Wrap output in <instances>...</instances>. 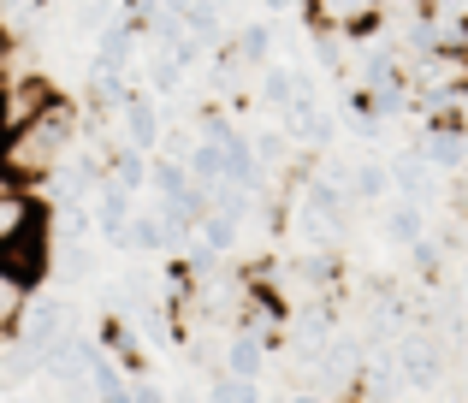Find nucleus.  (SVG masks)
I'll use <instances>...</instances> for the list:
<instances>
[{"label":"nucleus","instance_id":"obj_1","mask_svg":"<svg viewBox=\"0 0 468 403\" xmlns=\"http://www.w3.org/2000/svg\"><path fill=\"white\" fill-rule=\"evenodd\" d=\"M48 261H54V214L36 190L0 173V273L36 291L48 279Z\"/></svg>","mask_w":468,"mask_h":403},{"label":"nucleus","instance_id":"obj_2","mask_svg":"<svg viewBox=\"0 0 468 403\" xmlns=\"http://www.w3.org/2000/svg\"><path fill=\"white\" fill-rule=\"evenodd\" d=\"M78 125H83L78 107H71V101H54L48 113H36L30 125L6 131V149H0V173L18 178L24 190L48 185V178H54L59 166L71 161V154H78Z\"/></svg>","mask_w":468,"mask_h":403},{"label":"nucleus","instance_id":"obj_3","mask_svg":"<svg viewBox=\"0 0 468 403\" xmlns=\"http://www.w3.org/2000/svg\"><path fill=\"white\" fill-rule=\"evenodd\" d=\"M78 333V309H71L66 297H48V291H30L18 309V326H12V345L24 350V356L42 368V356L54 345H66V338Z\"/></svg>","mask_w":468,"mask_h":403},{"label":"nucleus","instance_id":"obj_4","mask_svg":"<svg viewBox=\"0 0 468 403\" xmlns=\"http://www.w3.org/2000/svg\"><path fill=\"white\" fill-rule=\"evenodd\" d=\"M391 356H398V374H403L410 392H433V386L445 380V368H451V350L439 345L427 326H403V333L391 338Z\"/></svg>","mask_w":468,"mask_h":403},{"label":"nucleus","instance_id":"obj_5","mask_svg":"<svg viewBox=\"0 0 468 403\" xmlns=\"http://www.w3.org/2000/svg\"><path fill=\"white\" fill-rule=\"evenodd\" d=\"M303 24L332 36H362L379 30V0H303Z\"/></svg>","mask_w":468,"mask_h":403},{"label":"nucleus","instance_id":"obj_6","mask_svg":"<svg viewBox=\"0 0 468 403\" xmlns=\"http://www.w3.org/2000/svg\"><path fill=\"white\" fill-rule=\"evenodd\" d=\"M160 131H166V119H160V107L149 101V95L131 90L125 107H119V143L137 154H160Z\"/></svg>","mask_w":468,"mask_h":403},{"label":"nucleus","instance_id":"obj_7","mask_svg":"<svg viewBox=\"0 0 468 403\" xmlns=\"http://www.w3.org/2000/svg\"><path fill=\"white\" fill-rule=\"evenodd\" d=\"M386 173H391V196H398V202H415V207H421L427 196H433V166L421 161V149L386 161Z\"/></svg>","mask_w":468,"mask_h":403},{"label":"nucleus","instance_id":"obj_8","mask_svg":"<svg viewBox=\"0 0 468 403\" xmlns=\"http://www.w3.org/2000/svg\"><path fill=\"white\" fill-rule=\"evenodd\" d=\"M219 368L231 374V380H267V345L250 333H231L226 350H219Z\"/></svg>","mask_w":468,"mask_h":403},{"label":"nucleus","instance_id":"obj_9","mask_svg":"<svg viewBox=\"0 0 468 403\" xmlns=\"http://www.w3.org/2000/svg\"><path fill=\"white\" fill-rule=\"evenodd\" d=\"M231 54H238L243 71H267V66H273V24H267V18L243 24L238 42H231Z\"/></svg>","mask_w":468,"mask_h":403},{"label":"nucleus","instance_id":"obj_10","mask_svg":"<svg viewBox=\"0 0 468 403\" xmlns=\"http://www.w3.org/2000/svg\"><path fill=\"white\" fill-rule=\"evenodd\" d=\"M196 238H202V255H214V261H231V255H238L243 226H238V219H226V214H202V219H196Z\"/></svg>","mask_w":468,"mask_h":403},{"label":"nucleus","instance_id":"obj_11","mask_svg":"<svg viewBox=\"0 0 468 403\" xmlns=\"http://www.w3.org/2000/svg\"><path fill=\"white\" fill-rule=\"evenodd\" d=\"M255 101H261L273 119H285L291 101H297V78H291V66H267L261 83H255Z\"/></svg>","mask_w":468,"mask_h":403},{"label":"nucleus","instance_id":"obj_12","mask_svg":"<svg viewBox=\"0 0 468 403\" xmlns=\"http://www.w3.org/2000/svg\"><path fill=\"white\" fill-rule=\"evenodd\" d=\"M386 238L398 243V249H415V243H427V214L415 202H391L386 207Z\"/></svg>","mask_w":468,"mask_h":403},{"label":"nucleus","instance_id":"obj_13","mask_svg":"<svg viewBox=\"0 0 468 403\" xmlns=\"http://www.w3.org/2000/svg\"><path fill=\"white\" fill-rule=\"evenodd\" d=\"M386 196H391V173H386V161H356V173H350V202L379 207Z\"/></svg>","mask_w":468,"mask_h":403},{"label":"nucleus","instance_id":"obj_14","mask_svg":"<svg viewBox=\"0 0 468 403\" xmlns=\"http://www.w3.org/2000/svg\"><path fill=\"white\" fill-rule=\"evenodd\" d=\"M149 190H154V202H184V196H190V173H184V161L154 154V161H149Z\"/></svg>","mask_w":468,"mask_h":403},{"label":"nucleus","instance_id":"obj_15","mask_svg":"<svg viewBox=\"0 0 468 403\" xmlns=\"http://www.w3.org/2000/svg\"><path fill=\"white\" fill-rule=\"evenodd\" d=\"M125 249H143V255L172 249V238H166V226H160V214H131V226H125Z\"/></svg>","mask_w":468,"mask_h":403},{"label":"nucleus","instance_id":"obj_16","mask_svg":"<svg viewBox=\"0 0 468 403\" xmlns=\"http://www.w3.org/2000/svg\"><path fill=\"white\" fill-rule=\"evenodd\" d=\"M250 149H255V161H261V173H279V166L291 161V137H285V131H273V125H267V131H255V137H250Z\"/></svg>","mask_w":468,"mask_h":403},{"label":"nucleus","instance_id":"obj_17","mask_svg":"<svg viewBox=\"0 0 468 403\" xmlns=\"http://www.w3.org/2000/svg\"><path fill=\"white\" fill-rule=\"evenodd\" d=\"M178 78H184V71L172 66V59L149 54V90H154V95H172V90H178Z\"/></svg>","mask_w":468,"mask_h":403},{"label":"nucleus","instance_id":"obj_18","mask_svg":"<svg viewBox=\"0 0 468 403\" xmlns=\"http://www.w3.org/2000/svg\"><path fill=\"white\" fill-rule=\"evenodd\" d=\"M231 403H267L261 380H231Z\"/></svg>","mask_w":468,"mask_h":403},{"label":"nucleus","instance_id":"obj_19","mask_svg":"<svg viewBox=\"0 0 468 403\" xmlns=\"http://www.w3.org/2000/svg\"><path fill=\"white\" fill-rule=\"evenodd\" d=\"M303 6V0H261V12H267V24H273V18H285V12H297Z\"/></svg>","mask_w":468,"mask_h":403},{"label":"nucleus","instance_id":"obj_20","mask_svg":"<svg viewBox=\"0 0 468 403\" xmlns=\"http://www.w3.org/2000/svg\"><path fill=\"white\" fill-rule=\"evenodd\" d=\"M285 403H338V398H326V392H291Z\"/></svg>","mask_w":468,"mask_h":403},{"label":"nucleus","instance_id":"obj_21","mask_svg":"<svg viewBox=\"0 0 468 403\" xmlns=\"http://www.w3.org/2000/svg\"><path fill=\"white\" fill-rule=\"evenodd\" d=\"M6 71H12V48L0 42V90H6Z\"/></svg>","mask_w":468,"mask_h":403},{"label":"nucleus","instance_id":"obj_22","mask_svg":"<svg viewBox=\"0 0 468 403\" xmlns=\"http://www.w3.org/2000/svg\"><path fill=\"white\" fill-rule=\"evenodd\" d=\"M166 403H207L202 392H190V386H178V398H166Z\"/></svg>","mask_w":468,"mask_h":403},{"label":"nucleus","instance_id":"obj_23","mask_svg":"<svg viewBox=\"0 0 468 403\" xmlns=\"http://www.w3.org/2000/svg\"><path fill=\"white\" fill-rule=\"evenodd\" d=\"M0 149H6V119H0Z\"/></svg>","mask_w":468,"mask_h":403},{"label":"nucleus","instance_id":"obj_24","mask_svg":"<svg viewBox=\"0 0 468 403\" xmlns=\"http://www.w3.org/2000/svg\"><path fill=\"white\" fill-rule=\"evenodd\" d=\"M267 403H285V398H267Z\"/></svg>","mask_w":468,"mask_h":403}]
</instances>
